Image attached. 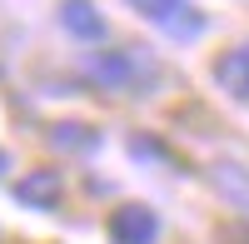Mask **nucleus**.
<instances>
[{"mask_svg": "<svg viewBox=\"0 0 249 244\" xmlns=\"http://www.w3.org/2000/svg\"><path fill=\"white\" fill-rule=\"evenodd\" d=\"M130 10H140L150 25H160L164 35H175V40H199L204 35V10H195L190 0H130Z\"/></svg>", "mask_w": 249, "mask_h": 244, "instance_id": "f257e3e1", "label": "nucleus"}, {"mask_svg": "<svg viewBox=\"0 0 249 244\" xmlns=\"http://www.w3.org/2000/svg\"><path fill=\"white\" fill-rule=\"evenodd\" d=\"M85 75L105 90H135L144 75H150V60L144 55H130V50H100L85 60Z\"/></svg>", "mask_w": 249, "mask_h": 244, "instance_id": "f03ea898", "label": "nucleus"}, {"mask_svg": "<svg viewBox=\"0 0 249 244\" xmlns=\"http://www.w3.org/2000/svg\"><path fill=\"white\" fill-rule=\"evenodd\" d=\"M155 234H160V219L144 205H124V209L110 214V239L115 244H155Z\"/></svg>", "mask_w": 249, "mask_h": 244, "instance_id": "7ed1b4c3", "label": "nucleus"}, {"mask_svg": "<svg viewBox=\"0 0 249 244\" xmlns=\"http://www.w3.org/2000/svg\"><path fill=\"white\" fill-rule=\"evenodd\" d=\"M60 190H65V179H60V170H30L25 179H20V205L30 209H55L60 205Z\"/></svg>", "mask_w": 249, "mask_h": 244, "instance_id": "20e7f679", "label": "nucleus"}, {"mask_svg": "<svg viewBox=\"0 0 249 244\" xmlns=\"http://www.w3.org/2000/svg\"><path fill=\"white\" fill-rule=\"evenodd\" d=\"M214 80H219L234 100H249V45L224 50V55L214 60Z\"/></svg>", "mask_w": 249, "mask_h": 244, "instance_id": "39448f33", "label": "nucleus"}, {"mask_svg": "<svg viewBox=\"0 0 249 244\" xmlns=\"http://www.w3.org/2000/svg\"><path fill=\"white\" fill-rule=\"evenodd\" d=\"M60 25H65L75 40H100L105 35V20H100V10L90 0H65V5H60Z\"/></svg>", "mask_w": 249, "mask_h": 244, "instance_id": "423d86ee", "label": "nucleus"}, {"mask_svg": "<svg viewBox=\"0 0 249 244\" xmlns=\"http://www.w3.org/2000/svg\"><path fill=\"white\" fill-rule=\"evenodd\" d=\"M214 185L230 194L234 205H244V209H249V174H244L239 165H214Z\"/></svg>", "mask_w": 249, "mask_h": 244, "instance_id": "0eeeda50", "label": "nucleus"}, {"mask_svg": "<svg viewBox=\"0 0 249 244\" xmlns=\"http://www.w3.org/2000/svg\"><path fill=\"white\" fill-rule=\"evenodd\" d=\"M55 145H65V150H90L95 145V130L90 125H55Z\"/></svg>", "mask_w": 249, "mask_h": 244, "instance_id": "6e6552de", "label": "nucleus"}, {"mask_svg": "<svg viewBox=\"0 0 249 244\" xmlns=\"http://www.w3.org/2000/svg\"><path fill=\"white\" fill-rule=\"evenodd\" d=\"M224 244H249V225H234L230 234H224Z\"/></svg>", "mask_w": 249, "mask_h": 244, "instance_id": "1a4fd4ad", "label": "nucleus"}, {"mask_svg": "<svg viewBox=\"0 0 249 244\" xmlns=\"http://www.w3.org/2000/svg\"><path fill=\"white\" fill-rule=\"evenodd\" d=\"M5 165H10V155H5V150H0V174H5Z\"/></svg>", "mask_w": 249, "mask_h": 244, "instance_id": "9d476101", "label": "nucleus"}]
</instances>
